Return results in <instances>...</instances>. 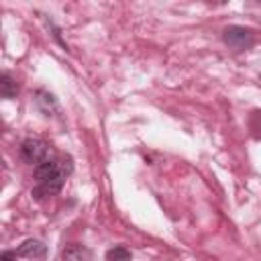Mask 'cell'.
Returning a JSON list of instances; mask_svg holds the SVG:
<instances>
[{"mask_svg": "<svg viewBox=\"0 0 261 261\" xmlns=\"http://www.w3.org/2000/svg\"><path fill=\"white\" fill-rule=\"evenodd\" d=\"M47 155H49V145H47L43 139L31 137V139H24V141L20 143V157H22V161H27V163H31V165H33V163L39 165L41 161L49 159Z\"/></svg>", "mask_w": 261, "mask_h": 261, "instance_id": "6da1fadb", "label": "cell"}, {"mask_svg": "<svg viewBox=\"0 0 261 261\" xmlns=\"http://www.w3.org/2000/svg\"><path fill=\"white\" fill-rule=\"evenodd\" d=\"M222 37H224V43L237 51H245V49H251L255 45L253 33L245 27H226Z\"/></svg>", "mask_w": 261, "mask_h": 261, "instance_id": "7a4b0ae2", "label": "cell"}, {"mask_svg": "<svg viewBox=\"0 0 261 261\" xmlns=\"http://www.w3.org/2000/svg\"><path fill=\"white\" fill-rule=\"evenodd\" d=\"M65 175H59V177H53V179H49V181H41V184H37L33 190H31V196L35 198V200H45V198H49V196H55V194H59L61 192V188H63V184H65Z\"/></svg>", "mask_w": 261, "mask_h": 261, "instance_id": "3957f363", "label": "cell"}, {"mask_svg": "<svg viewBox=\"0 0 261 261\" xmlns=\"http://www.w3.org/2000/svg\"><path fill=\"white\" fill-rule=\"evenodd\" d=\"M14 253L18 257H27V259H43L47 255V245L39 239H27L22 245H18V249Z\"/></svg>", "mask_w": 261, "mask_h": 261, "instance_id": "277c9868", "label": "cell"}, {"mask_svg": "<svg viewBox=\"0 0 261 261\" xmlns=\"http://www.w3.org/2000/svg\"><path fill=\"white\" fill-rule=\"evenodd\" d=\"M90 259H92V251L80 243H71L61 251V261H90Z\"/></svg>", "mask_w": 261, "mask_h": 261, "instance_id": "5b68a950", "label": "cell"}, {"mask_svg": "<svg viewBox=\"0 0 261 261\" xmlns=\"http://www.w3.org/2000/svg\"><path fill=\"white\" fill-rule=\"evenodd\" d=\"M35 104L45 116H53L57 112V102H55L53 94H49L47 90H37L35 92Z\"/></svg>", "mask_w": 261, "mask_h": 261, "instance_id": "8992f818", "label": "cell"}, {"mask_svg": "<svg viewBox=\"0 0 261 261\" xmlns=\"http://www.w3.org/2000/svg\"><path fill=\"white\" fill-rule=\"evenodd\" d=\"M18 94V86H16V82L8 75V73H2L0 75V96L2 98H14Z\"/></svg>", "mask_w": 261, "mask_h": 261, "instance_id": "52a82bcc", "label": "cell"}, {"mask_svg": "<svg viewBox=\"0 0 261 261\" xmlns=\"http://www.w3.org/2000/svg\"><path fill=\"white\" fill-rule=\"evenodd\" d=\"M106 261H130V251L126 247H112L106 251Z\"/></svg>", "mask_w": 261, "mask_h": 261, "instance_id": "ba28073f", "label": "cell"}, {"mask_svg": "<svg viewBox=\"0 0 261 261\" xmlns=\"http://www.w3.org/2000/svg\"><path fill=\"white\" fill-rule=\"evenodd\" d=\"M14 257H16V253H2L0 261H14Z\"/></svg>", "mask_w": 261, "mask_h": 261, "instance_id": "9c48e42d", "label": "cell"}, {"mask_svg": "<svg viewBox=\"0 0 261 261\" xmlns=\"http://www.w3.org/2000/svg\"><path fill=\"white\" fill-rule=\"evenodd\" d=\"M259 82H261V75H259Z\"/></svg>", "mask_w": 261, "mask_h": 261, "instance_id": "30bf717a", "label": "cell"}]
</instances>
